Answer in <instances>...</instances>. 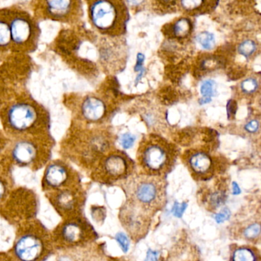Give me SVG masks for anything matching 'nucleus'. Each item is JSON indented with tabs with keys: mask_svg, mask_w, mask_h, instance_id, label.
<instances>
[{
	"mask_svg": "<svg viewBox=\"0 0 261 261\" xmlns=\"http://www.w3.org/2000/svg\"><path fill=\"white\" fill-rule=\"evenodd\" d=\"M55 250L51 231L36 218L17 227L8 253L16 261H47Z\"/></svg>",
	"mask_w": 261,
	"mask_h": 261,
	"instance_id": "1",
	"label": "nucleus"
},
{
	"mask_svg": "<svg viewBox=\"0 0 261 261\" xmlns=\"http://www.w3.org/2000/svg\"><path fill=\"white\" fill-rule=\"evenodd\" d=\"M123 186L126 201L151 216L164 207L166 192L163 177L141 174L126 178Z\"/></svg>",
	"mask_w": 261,
	"mask_h": 261,
	"instance_id": "2",
	"label": "nucleus"
},
{
	"mask_svg": "<svg viewBox=\"0 0 261 261\" xmlns=\"http://www.w3.org/2000/svg\"><path fill=\"white\" fill-rule=\"evenodd\" d=\"M55 250H80L97 239L94 227L83 215L62 220L51 231Z\"/></svg>",
	"mask_w": 261,
	"mask_h": 261,
	"instance_id": "3",
	"label": "nucleus"
},
{
	"mask_svg": "<svg viewBox=\"0 0 261 261\" xmlns=\"http://www.w3.org/2000/svg\"><path fill=\"white\" fill-rule=\"evenodd\" d=\"M39 198L34 191L25 187L13 189L0 207V215L7 222L18 227L36 219L39 212Z\"/></svg>",
	"mask_w": 261,
	"mask_h": 261,
	"instance_id": "4",
	"label": "nucleus"
},
{
	"mask_svg": "<svg viewBox=\"0 0 261 261\" xmlns=\"http://www.w3.org/2000/svg\"><path fill=\"white\" fill-rule=\"evenodd\" d=\"M89 15L94 27L101 33L111 36L124 33L128 13L123 3L105 0L93 2L90 6Z\"/></svg>",
	"mask_w": 261,
	"mask_h": 261,
	"instance_id": "5",
	"label": "nucleus"
},
{
	"mask_svg": "<svg viewBox=\"0 0 261 261\" xmlns=\"http://www.w3.org/2000/svg\"><path fill=\"white\" fill-rule=\"evenodd\" d=\"M138 160L145 175L163 177L173 163V155L167 144L158 140H148L138 152Z\"/></svg>",
	"mask_w": 261,
	"mask_h": 261,
	"instance_id": "6",
	"label": "nucleus"
},
{
	"mask_svg": "<svg viewBox=\"0 0 261 261\" xmlns=\"http://www.w3.org/2000/svg\"><path fill=\"white\" fill-rule=\"evenodd\" d=\"M7 127L16 134L34 132L41 123L43 116L38 107L30 102L20 101L11 105L6 114Z\"/></svg>",
	"mask_w": 261,
	"mask_h": 261,
	"instance_id": "7",
	"label": "nucleus"
},
{
	"mask_svg": "<svg viewBox=\"0 0 261 261\" xmlns=\"http://www.w3.org/2000/svg\"><path fill=\"white\" fill-rule=\"evenodd\" d=\"M45 196L62 220L83 215L86 194L82 186L47 192Z\"/></svg>",
	"mask_w": 261,
	"mask_h": 261,
	"instance_id": "8",
	"label": "nucleus"
},
{
	"mask_svg": "<svg viewBox=\"0 0 261 261\" xmlns=\"http://www.w3.org/2000/svg\"><path fill=\"white\" fill-rule=\"evenodd\" d=\"M79 186H82L79 174L67 163L57 160L45 168L42 179V189L45 193Z\"/></svg>",
	"mask_w": 261,
	"mask_h": 261,
	"instance_id": "9",
	"label": "nucleus"
},
{
	"mask_svg": "<svg viewBox=\"0 0 261 261\" xmlns=\"http://www.w3.org/2000/svg\"><path fill=\"white\" fill-rule=\"evenodd\" d=\"M48 155L40 144L30 139L16 142L11 150L10 159L16 166L39 169L48 161Z\"/></svg>",
	"mask_w": 261,
	"mask_h": 261,
	"instance_id": "10",
	"label": "nucleus"
},
{
	"mask_svg": "<svg viewBox=\"0 0 261 261\" xmlns=\"http://www.w3.org/2000/svg\"><path fill=\"white\" fill-rule=\"evenodd\" d=\"M130 172V166L127 159L120 154H111L102 160L94 172L96 181L111 184L127 178Z\"/></svg>",
	"mask_w": 261,
	"mask_h": 261,
	"instance_id": "11",
	"label": "nucleus"
},
{
	"mask_svg": "<svg viewBox=\"0 0 261 261\" xmlns=\"http://www.w3.org/2000/svg\"><path fill=\"white\" fill-rule=\"evenodd\" d=\"M11 42L17 49H29L34 44L37 29L34 21L24 13L10 14Z\"/></svg>",
	"mask_w": 261,
	"mask_h": 261,
	"instance_id": "12",
	"label": "nucleus"
},
{
	"mask_svg": "<svg viewBox=\"0 0 261 261\" xmlns=\"http://www.w3.org/2000/svg\"><path fill=\"white\" fill-rule=\"evenodd\" d=\"M152 218L150 215L127 201L120 211L122 224L135 241L141 239L147 233Z\"/></svg>",
	"mask_w": 261,
	"mask_h": 261,
	"instance_id": "13",
	"label": "nucleus"
},
{
	"mask_svg": "<svg viewBox=\"0 0 261 261\" xmlns=\"http://www.w3.org/2000/svg\"><path fill=\"white\" fill-rule=\"evenodd\" d=\"M187 166L197 179L208 180L215 172L214 162L211 155L201 151L191 153L187 158Z\"/></svg>",
	"mask_w": 261,
	"mask_h": 261,
	"instance_id": "14",
	"label": "nucleus"
},
{
	"mask_svg": "<svg viewBox=\"0 0 261 261\" xmlns=\"http://www.w3.org/2000/svg\"><path fill=\"white\" fill-rule=\"evenodd\" d=\"M43 9L45 16L59 21L69 20L74 11L72 1H46L44 2Z\"/></svg>",
	"mask_w": 261,
	"mask_h": 261,
	"instance_id": "15",
	"label": "nucleus"
},
{
	"mask_svg": "<svg viewBox=\"0 0 261 261\" xmlns=\"http://www.w3.org/2000/svg\"><path fill=\"white\" fill-rule=\"evenodd\" d=\"M81 109L82 115L87 120L96 122L105 117L107 108L101 99L90 96L84 100Z\"/></svg>",
	"mask_w": 261,
	"mask_h": 261,
	"instance_id": "16",
	"label": "nucleus"
},
{
	"mask_svg": "<svg viewBox=\"0 0 261 261\" xmlns=\"http://www.w3.org/2000/svg\"><path fill=\"white\" fill-rule=\"evenodd\" d=\"M230 261H261L260 253L251 245H237L230 249Z\"/></svg>",
	"mask_w": 261,
	"mask_h": 261,
	"instance_id": "17",
	"label": "nucleus"
},
{
	"mask_svg": "<svg viewBox=\"0 0 261 261\" xmlns=\"http://www.w3.org/2000/svg\"><path fill=\"white\" fill-rule=\"evenodd\" d=\"M226 190L224 189H215V190H209L207 193L205 194V203L207 209L215 210L221 207L224 204L226 200Z\"/></svg>",
	"mask_w": 261,
	"mask_h": 261,
	"instance_id": "18",
	"label": "nucleus"
},
{
	"mask_svg": "<svg viewBox=\"0 0 261 261\" xmlns=\"http://www.w3.org/2000/svg\"><path fill=\"white\" fill-rule=\"evenodd\" d=\"M11 42V30L10 25V14L0 17V49H5L10 46Z\"/></svg>",
	"mask_w": 261,
	"mask_h": 261,
	"instance_id": "19",
	"label": "nucleus"
},
{
	"mask_svg": "<svg viewBox=\"0 0 261 261\" xmlns=\"http://www.w3.org/2000/svg\"><path fill=\"white\" fill-rule=\"evenodd\" d=\"M172 34L174 37L183 39L188 37L192 33V24L189 19L181 18L178 19L172 25Z\"/></svg>",
	"mask_w": 261,
	"mask_h": 261,
	"instance_id": "20",
	"label": "nucleus"
},
{
	"mask_svg": "<svg viewBox=\"0 0 261 261\" xmlns=\"http://www.w3.org/2000/svg\"><path fill=\"white\" fill-rule=\"evenodd\" d=\"M260 222L252 221L243 227L241 230V236L246 241L255 242L259 239L260 236Z\"/></svg>",
	"mask_w": 261,
	"mask_h": 261,
	"instance_id": "21",
	"label": "nucleus"
},
{
	"mask_svg": "<svg viewBox=\"0 0 261 261\" xmlns=\"http://www.w3.org/2000/svg\"><path fill=\"white\" fill-rule=\"evenodd\" d=\"M13 189V182L10 176L6 174H0V207L5 202Z\"/></svg>",
	"mask_w": 261,
	"mask_h": 261,
	"instance_id": "22",
	"label": "nucleus"
},
{
	"mask_svg": "<svg viewBox=\"0 0 261 261\" xmlns=\"http://www.w3.org/2000/svg\"><path fill=\"white\" fill-rule=\"evenodd\" d=\"M197 41L204 49L210 50L215 45L214 35L209 32H202L197 36Z\"/></svg>",
	"mask_w": 261,
	"mask_h": 261,
	"instance_id": "23",
	"label": "nucleus"
},
{
	"mask_svg": "<svg viewBox=\"0 0 261 261\" xmlns=\"http://www.w3.org/2000/svg\"><path fill=\"white\" fill-rule=\"evenodd\" d=\"M256 49V43H255L254 41L250 40V39L244 41L238 46V51H239L240 54L242 55L243 56L246 58L251 56L255 53Z\"/></svg>",
	"mask_w": 261,
	"mask_h": 261,
	"instance_id": "24",
	"label": "nucleus"
},
{
	"mask_svg": "<svg viewBox=\"0 0 261 261\" xmlns=\"http://www.w3.org/2000/svg\"><path fill=\"white\" fill-rule=\"evenodd\" d=\"M200 92L203 98L211 99L212 96L215 95V82L212 80L204 81L201 84Z\"/></svg>",
	"mask_w": 261,
	"mask_h": 261,
	"instance_id": "25",
	"label": "nucleus"
},
{
	"mask_svg": "<svg viewBox=\"0 0 261 261\" xmlns=\"http://www.w3.org/2000/svg\"><path fill=\"white\" fill-rule=\"evenodd\" d=\"M258 87H259V84H258L257 80L253 77L246 79V80L243 81L241 84V90L245 94H249L255 92L257 90Z\"/></svg>",
	"mask_w": 261,
	"mask_h": 261,
	"instance_id": "26",
	"label": "nucleus"
},
{
	"mask_svg": "<svg viewBox=\"0 0 261 261\" xmlns=\"http://www.w3.org/2000/svg\"><path fill=\"white\" fill-rule=\"evenodd\" d=\"M79 250H63L58 256L56 261H79L76 252Z\"/></svg>",
	"mask_w": 261,
	"mask_h": 261,
	"instance_id": "27",
	"label": "nucleus"
},
{
	"mask_svg": "<svg viewBox=\"0 0 261 261\" xmlns=\"http://www.w3.org/2000/svg\"><path fill=\"white\" fill-rule=\"evenodd\" d=\"M205 2L203 1H197V0H186V1H181V5L183 8L187 11H194V10H198L204 6Z\"/></svg>",
	"mask_w": 261,
	"mask_h": 261,
	"instance_id": "28",
	"label": "nucleus"
},
{
	"mask_svg": "<svg viewBox=\"0 0 261 261\" xmlns=\"http://www.w3.org/2000/svg\"><path fill=\"white\" fill-rule=\"evenodd\" d=\"M115 239L117 243H118L120 247H121L122 250L124 253H126L129 250V244H130L128 237L123 232H120V233L116 234Z\"/></svg>",
	"mask_w": 261,
	"mask_h": 261,
	"instance_id": "29",
	"label": "nucleus"
},
{
	"mask_svg": "<svg viewBox=\"0 0 261 261\" xmlns=\"http://www.w3.org/2000/svg\"><path fill=\"white\" fill-rule=\"evenodd\" d=\"M136 137L130 134H125L120 137V145L123 146L124 149H129L132 147L135 142Z\"/></svg>",
	"mask_w": 261,
	"mask_h": 261,
	"instance_id": "30",
	"label": "nucleus"
},
{
	"mask_svg": "<svg viewBox=\"0 0 261 261\" xmlns=\"http://www.w3.org/2000/svg\"><path fill=\"white\" fill-rule=\"evenodd\" d=\"M187 207L188 204L186 202H175L173 207H172V214H173L174 216L176 217V218H181L183 214H184L185 211L187 208Z\"/></svg>",
	"mask_w": 261,
	"mask_h": 261,
	"instance_id": "31",
	"label": "nucleus"
},
{
	"mask_svg": "<svg viewBox=\"0 0 261 261\" xmlns=\"http://www.w3.org/2000/svg\"><path fill=\"white\" fill-rule=\"evenodd\" d=\"M230 216V212L227 207H224L222 210L215 215V220L218 224L224 222L229 219Z\"/></svg>",
	"mask_w": 261,
	"mask_h": 261,
	"instance_id": "32",
	"label": "nucleus"
},
{
	"mask_svg": "<svg viewBox=\"0 0 261 261\" xmlns=\"http://www.w3.org/2000/svg\"><path fill=\"white\" fill-rule=\"evenodd\" d=\"M144 60L145 56H143V54H141V53H139V54L137 55V64H136L135 68H134L136 71L140 72V75H138V77H137V82L140 81V79H141L142 76H143V72H144V69L143 68Z\"/></svg>",
	"mask_w": 261,
	"mask_h": 261,
	"instance_id": "33",
	"label": "nucleus"
},
{
	"mask_svg": "<svg viewBox=\"0 0 261 261\" xmlns=\"http://www.w3.org/2000/svg\"><path fill=\"white\" fill-rule=\"evenodd\" d=\"M244 128H245L247 132L251 133V134L256 133L258 129H259V122L256 120H250V122H248L245 125V127Z\"/></svg>",
	"mask_w": 261,
	"mask_h": 261,
	"instance_id": "34",
	"label": "nucleus"
},
{
	"mask_svg": "<svg viewBox=\"0 0 261 261\" xmlns=\"http://www.w3.org/2000/svg\"><path fill=\"white\" fill-rule=\"evenodd\" d=\"M159 257H160V253L158 251L149 249L146 253L145 261H158Z\"/></svg>",
	"mask_w": 261,
	"mask_h": 261,
	"instance_id": "35",
	"label": "nucleus"
},
{
	"mask_svg": "<svg viewBox=\"0 0 261 261\" xmlns=\"http://www.w3.org/2000/svg\"><path fill=\"white\" fill-rule=\"evenodd\" d=\"M227 114L228 117H233L237 112V103L234 100H230L227 105Z\"/></svg>",
	"mask_w": 261,
	"mask_h": 261,
	"instance_id": "36",
	"label": "nucleus"
},
{
	"mask_svg": "<svg viewBox=\"0 0 261 261\" xmlns=\"http://www.w3.org/2000/svg\"><path fill=\"white\" fill-rule=\"evenodd\" d=\"M0 261H16L9 253H0Z\"/></svg>",
	"mask_w": 261,
	"mask_h": 261,
	"instance_id": "37",
	"label": "nucleus"
},
{
	"mask_svg": "<svg viewBox=\"0 0 261 261\" xmlns=\"http://www.w3.org/2000/svg\"><path fill=\"white\" fill-rule=\"evenodd\" d=\"M232 192H233V195H239L241 194V189H240L239 186H238V183L232 182Z\"/></svg>",
	"mask_w": 261,
	"mask_h": 261,
	"instance_id": "38",
	"label": "nucleus"
},
{
	"mask_svg": "<svg viewBox=\"0 0 261 261\" xmlns=\"http://www.w3.org/2000/svg\"><path fill=\"white\" fill-rule=\"evenodd\" d=\"M212 100V99H207V98H201L199 100V103H201V105H205V103H209V102Z\"/></svg>",
	"mask_w": 261,
	"mask_h": 261,
	"instance_id": "39",
	"label": "nucleus"
}]
</instances>
